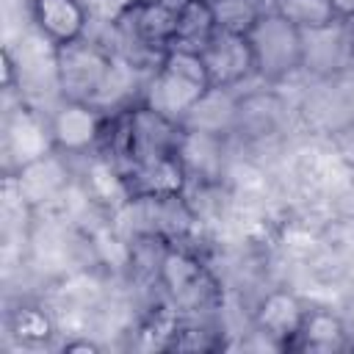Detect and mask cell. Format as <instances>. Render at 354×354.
Segmentation results:
<instances>
[{
    "instance_id": "obj_1",
    "label": "cell",
    "mask_w": 354,
    "mask_h": 354,
    "mask_svg": "<svg viewBox=\"0 0 354 354\" xmlns=\"http://www.w3.org/2000/svg\"><path fill=\"white\" fill-rule=\"evenodd\" d=\"M210 75L199 53H171L149 86V111L169 119L188 113L210 88Z\"/></svg>"
},
{
    "instance_id": "obj_2",
    "label": "cell",
    "mask_w": 354,
    "mask_h": 354,
    "mask_svg": "<svg viewBox=\"0 0 354 354\" xmlns=\"http://www.w3.org/2000/svg\"><path fill=\"white\" fill-rule=\"evenodd\" d=\"M254 64L268 75H282L290 66H296L301 55V36L299 28L290 25L282 14L274 17H257L254 25L246 30Z\"/></svg>"
},
{
    "instance_id": "obj_3",
    "label": "cell",
    "mask_w": 354,
    "mask_h": 354,
    "mask_svg": "<svg viewBox=\"0 0 354 354\" xmlns=\"http://www.w3.org/2000/svg\"><path fill=\"white\" fill-rule=\"evenodd\" d=\"M205 44L207 47L202 50V61L207 66L210 83H232L241 75H246L249 66L254 64V55H252L246 33L218 30Z\"/></svg>"
},
{
    "instance_id": "obj_4",
    "label": "cell",
    "mask_w": 354,
    "mask_h": 354,
    "mask_svg": "<svg viewBox=\"0 0 354 354\" xmlns=\"http://www.w3.org/2000/svg\"><path fill=\"white\" fill-rule=\"evenodd\" d=\"M61 80L72 94H91L102 88L111 64L91 47H69L61 55Z\"/></svg>"
},
{
    "instance_id": "obj_5",
    "label": "cell",
    "mask_w": 354,
    "mask_h": 354,
    "mask_svg": "<svg viewBox=\"0 0 354 354\" xmlns=\"http://www.w3.org/2000/svg\"><path fill=\"white\" fill-rule=\"evenodd\" d=\"M33 17L41 33L58 44H69L86 25V11L77 0H36Z\"/></svg>"
},
{
    "instance_id": "obj_6",
    "label": "cell",
    "mask_w": 354,
    "mask_h": 354,
    "mask_svg": "<svg viewBox=\"0 0 354 354\" xmlns=\"http://www.w3.org/2000/svg\"><path fill=\"white\" fill-rule=\"evenodd\" d=\"M97 136V116L83 102L64 105L53 119V138L66 149H83Z\"/></svg>"
},
{
    "instance_id": "obj_7",
    "label": "cell",
    "mask_w": 354,
    "mask_h": 354,
    "mask_svg": "<svg viewBox=\"0 0 354 354\" xmlns=\"http://www.w3.org/2000/svg\"><path fill=\"white\" fill-rule=\"evenodd\" d=\"M64 169L55 158L44 155L39 160H30L22 166L19 171V180H17V191H19V199H28V202H41V199H50L53 194L61 191L64 185Z\"/></svg>"
},
{
    "instance_id": "obj_8",
    "label": "cell",
    "mask_w": 354,
    "mask_h": 354,
    "mask_svg": "<svg viewBox=\"0 0 354 354\" xmlns=\"http://www.w3.org/2000/svg\"><path fill=\"white\" fill-rule=\"evenodd\" d=\"M301 324H304L301 307L288 293H274L260 307V326L268 329V335H274V337L296 335L301 329Z\"/></svg>"
},
{
    "instance_id": "obj_9",
    "label": "cell",
    "mask_w": 354,
    "mask_h": 354,
    "mask_svg": "<svg viewBox=\"0 0 354 354\" xmlns=\"http://www.w3.org/2000/svg\"><path fill=\"white\" fill-rule=\"evenodd\" d=\"M8 144L22 166L44 158V152H47V136H44L41 124L28 113H19L14 119V124L8 127Z\"/></svg>"
},
{
    "instance_id": "obj_10",
    "label": "cell",
    "mask_w": 354,
    "mask_h": 354,
    "mask_svg": "<svg viewBox=\"0 0 354 354\" xmlns=\"http://www.w3.org/2000/svg\"><path fill=\"white\" fill-rule=\"evenodd\" d=\"M279 14H282L290 25H296L299 30H301V28L324 30V28H329L332 19H335V11H332V3H329V0H282Z\"/></svg>"
},
{
    "instance_id": "obj_11",
    "label": "cell",
    "mask_w": 354,
    "mask_h": 354,
    "mask_svg": "<svg viewBox=\"0 0 354 354\" xmlns=\"http://www.w3.org/2000/svg\"><path fill=\"white\" fill-rule=\"evenodd\" d=\"M210 8H213V19L218 22V28L232 30V33H246L257 19L249 0H218Z\"/></svg>"
},
{
    "instance_id": "obj_12",
    "label": "cell",
    "mask_w": 354,
    "mask_h": 354,
    "mask_svg": "<svg viewBox=\"0 0 354 354\" xmlns=\"http://www.w3.org/2000/svg\"><path fill=\"white\" fill-rule=\"evenodd\" d=\"M141 174L149 194H171L180 185V169L166 158H149Z\"/></svg>"
},
{
    "instance_id": "obj_13",
    "label": "cell",
    "mask_w": 354,
    "mask_h": 354,
    "mask_svg": "<svg viewBox=\"0 0 354 354\" xmlns=\"http://www.w3.org/2000/svg\"><path fill=\"white\" fill-rule=\"evenodd\" d=\"M304 337L313 343V346H335L340 337H343V326L337 318L326 315V313H318V315H310L304 324Z\"/></svg>"
},
{
    "instance_id": "obj_14",
    "label": "cell",
    "mask_w": 354,
    "mask_h": 354,
    "mask_svg": "<svg viewBox=\"0 0 354 354\" xmlns=\"http://www.w3.org/2000/svg\"><path fill=\"white\" fill-rule=\"evenodd\" d=\"M196 274H199V268L183 254H169L163 263V277L171 285V290H185L196 279Z\"/></svg>"
},
{
    "instance_id": "obj_15",
    "label": "cell",
    "mask_w": 354,
    "mask_h": 354,
    "mask_svg": "<svg viewBox=\"0 0 354 354\" xmlns=\"http://www.w3.org/2000/svg\"><path fill=\"white\" fill-rule=\"evenodd\" d=\"M91 185H94V191H97L102 199H116V196L122 194V185H119L116 174H113L108 166H102V163L91 166Z\"/></svg>"
},
{
    "instance_id": "obj_16",
    "label": "cell",
    "mask_w": 354,
    "mask_h": 354,
    "mask_svg": "<svg viewBox=\"0 0 354 354\" xmlns=\"http://www.w3.org/2000/svg\"><path fill=\"white\" fill-rule=\"evenodd\" d=\"M17 329H19V335H25V337H44V335L50 332V324H47V318H44L41 313L28 310V313L19 315Z\"/></svg>"
},
{
    "instance_id": "obj_17",
    "label": "cell",
    "mask_w": 354,
    "mask_h": 354,
    "mask_svg": "<svg viewBox=\"0 0 354 354\" xmlns=\"http://www.w3.org/2000/svg\"><path fill=\"white\" fill-rule=\"evenodd\" d=\"M332 3V11L335 14H343V17H351L354 14V0H329Z\"/></svg>"
},
{
    "instance_id": "obj_18",
    "label": "cell",
    "mask_w": 354,
    "mask_h": 354,
    "mask_svg": "<svg viewBox=\"0 0 354 354\" xmlns=\"http://www.w3.org/2000/svg\"><path fill=\"white\" fill-rule=\"evenodd\" d=\"M205 3H210V6H213V3H218V0H205Z\"/></svg>"
}]
</instances>
